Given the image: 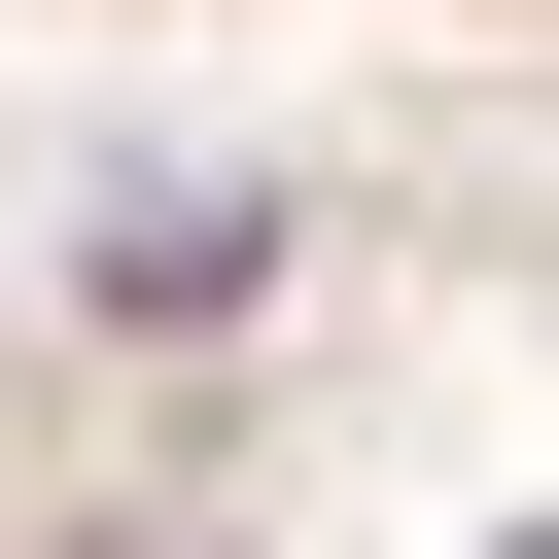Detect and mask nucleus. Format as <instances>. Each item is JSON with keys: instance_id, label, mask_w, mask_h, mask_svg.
Wrapping results in <instances>:
<instances>
[{"instance_id": "2", "label": "nucleus", "mask_w": 559, "mask_h": 559, "mask_svg": "<svg viewBox=\"0 0 559 559\" xmlns=\"http://www.w3.org/2000/svg\"><path fill=\"white\" fill-rule=\"evenodd\" d=\"M524 559H559V524H524Z\"/></svg>"}, {"instance_id": "1", "label": "nucleus", "mask_w": 559, "mask_h": 559, "mask_svg": "<svg viewBox=\"0 0 559 559\" xmlns=\"http://www.w3.org/2000/svg\"><path fill=\"white\" fill-rule=\"evenodd\" d=\"M454 35H559V0H454Z\"/></svg>"}]
</instances>
